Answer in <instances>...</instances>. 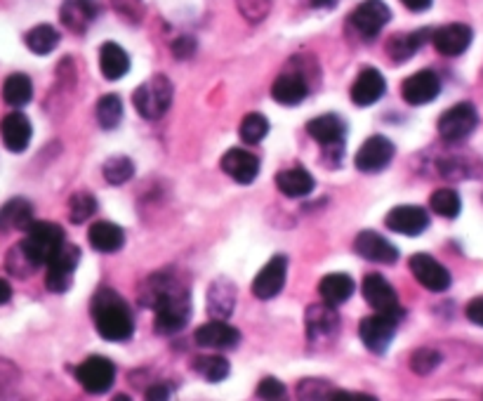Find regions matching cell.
<instances>
[{"mask_svg":"<svg viewBox=\"0 0 483 401\" xmlns=\"http://www.w3.org/2000/svg\"><path fill=\"white\" fill-rule=\"evenodd\" d=\"M394 154H397V149H394L391 140H387L385 135H373L363 142L354 163L361 173H382L391 163Z\"/></svg>","mask_w":483,"mask_h":401,"instance_id":"8fae6325","label":"cell"},{"mask_svg":"<svg viewBox=\"0 0 483 401\" xmlns=\"http://www.w3.org/2000/svg\"><path fill=\"white\" fill-rule=\"evenodd\" d=\"M167 395L170 392H167L166 385H154V387L146 390V399H167Z\"/></svg>","mask_w":483,"mask_h":401,"instance_id":"816d5d0a","label":"cell"},{"mask_svg":"<svg viewBox=\"0 0 483 401\" xmlns=\"http://www.w3.org/2000/svg\"><path fill=\"white\" fill-rule=\"evenodd\" d=\"M363 297L366 303L377 312V315L391 316V319H403V307L398 305L397 291L391 288L389 281L382 274H368L363 279Z\"/></svg>","mask_w":483,"mask_h":401,"instance_id":"52a82bcc","label":"cell"},{"mask_svg":"<svg viewBox=\"0 0 483 401\" xmlns=\"http://www.w3.org/2000/svg\"><path fill=\"white\" fill-rule=\"evenodd\" d=\"M154 328L161 336H175L189 324L191 319V300L182 288H175V291L167 293L161 303L154 307Z\"/></svg>","mask_w":483,"mask_h":401,"instance_id":"3957f363","label":"cell"},{"mask_svg":"<svg viewBox=\"0 0 483 401\" xmlns=\"http://www.w3.org/2000/svg\"><path fill=\"white\" fill-rule=\"evenodd\" d=\"M259 399H283L286 396V385L277 378H265L257 385Z\"/></svg>","mask_w":483,"mask_h":401,"instance_id":"f6af8a7d","label":"cell"},{"mask_svg":"<svg viewBox=\"0 0 483 401\" xmlns=\"http://www.w3.org/2000/svg\"><path fill=\"white\" fill-rule=\"evenodd\" d=\"M114 7L121 12L123 17L130 19V22H139L142 15H145V5H142V0H114Z\"/></svg>","mask_w":483,"mask_h":401,"instance_id":"bcb514c9","label":"cell"},{"mask_svg":"<svg viewBox=\"0 0 483 401\" xmlns=\"http://www.w3.org/2000/svg\"><path fill=\"white\" fill-rule=\"evenodd\" d=\"M75 378L90 395H104L114 387L116 366L106 356H90L75 368Z\"/></svg>","mask_w":483,"mask_h":401,"instance_id":"9c48e42d","label":"cell"},{"mask_svg":"<svg viewBox=\"0 0 483 401\" xmlns=\"http://www.w3.org/2000/svg\"><path fill=\"white\" fill-rule=\"evenodd\" d=\"M474 31L467 24H446L441 29H437L432 34V43L438 53L446 57H460L462 53H467V47L472 45Z\"/></svg>","mask_w":483,"mask_h":401,"instance_id":"2e32d148","label":"cell"},{"mask_svg":"<svg viewBox=\"0 0 483 401\" xmlns=\"http://www.w3.org/2000/svg\"><path fill=\"white\" fill-rule=\"evenodd\" d=\"M7 269H10V274L19 276V279H29L31 272H35V265L29 260V256L24 253L22 246H15V248L7 253Z\"/></svg>","mask_w":483,"mask_h":401,"instance_id":"7bdbcfd3","label":"cell"},{"mask_svg":"<svg viewBox=\"0 0 483 401\" xmlns=\"http://www.w3.org/2000/svg\"><path fill=\"white\" fill-rule=\"evenodd\" d=\"M314 185H317V182H314V177H311L305 168H288L277 173L278 192L290 198L307 196V194L314 192Z\"/></svg>","mask_w":483,"mask_h":401,"instance_id":"1f68e13d","label":"cell"},{"mask_svg":"<svg viewBox=\"0 0 483 401\" xmlns=\"http://www.w3.org/2000/svg\"><path fill=\"white\" fill-rule=\"evenodd\" d=\"M31 133H34V130H31V121L24 116L22 111H12V114H7V116L3 118V123H0L3 145L15 154L26 152V146H29L31 142Z\"/></svg>","mask_w":483,"mask_h":401,"instance_id":"7402d4cb","label":"cell"},{"mask_svg":"<svg viewBox=\"0 0 483 401\" xmlns=\"http://www.w3.org/2000/svg\"><path fill=\"white\" fill-rule=\"evenodd\" d=\"M194 368L198 371V376H201V378L210 380V383H219V380H225L231 371L229 361H226L225 356H219V355L198 356V359L194 361Z\"/></svg>","mask_w":483,"mask_h":401,"instance_id":"8d00e7d4","label":"cell"},{"mask_svg":"<svg viewBox=\"0 0 483 401\" xmlns=\"http://www.w3.org/2000/svg\"><path fill=\"white\" fill-rule=\"evenodd\" d=\"M339 328V316L335 312L333 305L321 303V305H311L307 309V336L309 340H323V337L335 336V331Z\"/></svg>","mask_w":483,"mask_h":401,"instance_id":"cb8c5ba5","label":"cell"},{"mask_svg":"<svg viewBox=\"0 0 483 401\" xmlns=\"http://www.w3.org/2000/svg\"><path fill=\"white\" fill-rule=\"evenodd\" d=\"M354 250H357V256H361L363 260L377 262V265H394L398 260V248L394 244L382 236L377 232H361L354 241Z\"/></svg>","mask_w":483,"mask_h":401,"instance_id":"e0dca14e","label":"cell"},{"mask_svg":"<svg viewBox=\"0 0 483 401\" xmlns=\"http://www.w3.org/2000/svg\"><path fill=\"white\" fill-rule=\"evenodd\" d=\"M330 399H347V401H373L375 396L358 395V392H333Z\"/></svg>","mask_w":483,"mask_h":401,"instance_id":"681fc988","label":"cell"},{"mask_svg":"<svg viewBox=\"0 0 483 401\" xmlns=\"http://www.w3.org/2000/svg\"><path fill=\"white\" fill-rule=\"evenodd\" d=\"M478 125V111L477 106L469 102L450 106L448 111H443L438 118V135L446 142H460L477 130Z\"/></svg>","mask_w":483,"mask_h":401,"instance_id":"8992f818","label":"cell"},{"mask_svg":"<svg viewBox=\"0 0 483 401\" xmlns=\"http://www.w3.org/2000/svg\"><path fill=\"white\" fill-rule=\"evenodd\" d=\"M401 3L408 7L410 12H425V10H429V7H432L434 0H401Z\"/></svg>","mask_w":483,"mask_h":401,"instance_id":"f907efd6","label":"cell"},{"mask_svg":"<svg viewBox=\"0 0 483 401\" xmlns=\"http://www.w3.org/2000/svg\"><path fill=\"white\" fill-rule=\"evenodd\" d=\"M133 105L142 118L156 121L173 105V83L166 76H154L135 90Z\"/></svg>","mask_w":483,"mask_h":401,"instance_id":"277c9868","label":"cell"},{"mask_svg":"<svg viewBox=\"0 0 483 401\" xmlns=\"http://www.w3.org/2000/svg\"><path fill=\"white\" fill-rule=\"evenodd\" d=\"M236 5L243 17L253 24L262 22L271 10L269 0H236Z\"/></svg>","mask_w":483,"mask_h":401,"instance_id":"ee69618b","label":"cell"},{"mask_svg":"<svg viewBox=\"0 0 483 401\" xmlns=\"http://www.w3.org/2000/svg\"><path fill=\"white\" fill-rule=\"evenodd\" d=\"M309 95V81L305 78L302 69L283 71L281 76L271 85V97L283 106H295Z\"/></svg>","mask_w":483,"mask_h":401,"instance_id":"ac0fdd59","label":"cell"},{"mask_svg":"<svg viewBox=\"0 0 483 401\" xmlns=\"http://www.w3.org/2000/svg\"><path fill=\"white\" fill-rule=\"evenodd\" d=\"M95 210H97V198L90 192H75L69 198V217L74 225H83L86 220H90Z\"/></svg>","mask_w":483,"mask_h":401,"instance_id":"60d3db41","label":"cell"},{"mask_svg":"<svg viewBox=\"0 0 483 401\" xmlns=\"http://www.w3.org/2000/svg\"><path fill=\"white\" fill-rule=\"evenodd\" d=\"M238 340H241V333L225 319L207 321L196 331V343L206 349H231L236 347Z\"/></svg>","mask_w":483,"mask_h":401,"instance_id":"44dd1931","label":"cell"},{"mask_svg":"<svg viewBox=\"0 0 483 401\" xmlns=\"http://www.w3.org/2000/svg\"><path fill=\"white\" fill-rule=\"evenodd\" d=\"M307 133L321 146H342L347 137V125L337 114H323L307 123Z\"/></svg>","mask_w":483,"mask_h":401,"instance_id":"603a6c76","label":"cell"},{"mask_svg":"<svg viewBox=\"0 0 483 401\" xmlns=\"http://www.w3.org/2000/svg\"><path fill=\"white\" fill-rule=\"evenodd\" d=\"M194 53H196V41L191 38V35H182L179 41H175L173 55L177 59H189V57H194Z\"/></svg>","mask_w":483,"mask_h":401,"instance_id":"7dc6e473","label":"cell"},{"mask_svg":"<svg viewBox=\"0 0 483 401\" xmlns=\"http://www.w3.org/2000/svg\"><path fill=\"white\" fill-rule=\"evenodd\" d=\"M93 312L95 328L104 340L111 343H123L127 337H133L135 319L130 312V305L111 288H99L90 305Z\"/></svg>","mask_w":483,"mask_h":401,"instance_id":"6da1fadb","label":"cell"},{"mask_svg":"<svg viewBox=\"0 0 483 401\" xmlns=\"http://www.w3.org/2000/svg\"><path fill=\"white\" fill-rule=\"evenodd\" d=\"M222 170L229 175L231 180H236L238 185H253L255 177L259 175V158L255 154H250L247 149L234 146L222 156L219 161Z\"/></svg>","mask_w":483,"mask_h":401,"instance_id":"d6986e66","label":"cell"},{"mask_svg":"<svg viewBox=\"0 0 483 401\" xmlns=\"http://www.w3.org/2000/svg\"><path fill=\"white\" fill-rule=\"evenodd\" d=\"M309 3L314 7H335L339 3V0H309Z\"/></svg>","mask_w":483,"mask_h":401,"instance_id":"db71d44e","label":"cell"},{"mask_svg":"<svg viewBox=\"0 0 483 401\" xmlns=\"http://www.w3.org/2000/svg\"><path fill=\"white\" fill-rule=\"evenodd\" d=\"M354 279L347 276V274H328L323 276L321 284H318V293H321L323 303L333 305V307H339L345 305L351 296H354Z\"/></svg>","mask_w":483,"mask_h":401,"instance_id":"4dcf8cb0","label":"cell"},{"mask_svg":"<svg viewBox=\"0 0 483 401\" xmlns=\"http://www.w3.org/2000/svg\"><path fill=\"white\" fill-rule=\"evenodd\" d=\"M429 38H432V31L429 29L391 35L389 43H387V55H389L394 62H406V59L413 57V55L418 53Z\"/></svg>","mask_w":483,"mask_h":401,"instance_id":"4316f807","label":"cell"},{"mask_svg":"<svg viewBox=\"0 0 483 401\" xmlns=\"http://www.w3.org/2000/svg\"><path fill=\"white\" fill-rule=\"evenodd\" d=\"M387 93V81L380 71L373 66H366L357 76L354 85H351V102L357 106H370L375 102H380L382 95Z\"/></svg>","mask_w":483,"mask_h":401,"instance_id":"ffe728a7","label":"cell"},{"mask_svg":"<svg viewBox=\"0 0 483 401\" xmlns=\"http://www.w3.org/2000/svg\"><path fill=\"white\" fill-rule=\"evenodd\" d=\"M177 286L179 284L175 281V276H170V274L166 272L154 274V276H149V279L145 281V286H142V291H139V303L145 305V307L154 309L156 305L161 303L167 293L175 291Z\"/></svg>","mask_w":483,"mask_h":401,"instance_id":"d6a6232c","label":"cell"},{"mask_svg":"<svg viewBox=\"0 0 483 401\" xmlns=\"http://www.w3.org/2000/svg\"><path fill=\"white\" fill-rule=\"evenodd\" d=\"M99 69L106 81H118L130 71V57L118 43H104L99 50Z\"/></svg>","mask_w":483,"mask_h":401,"instance_id":"f1b7e54d","label":"cell"},{"mask_svg":"<svg viewBox=\"0 0 483 401\" xmlns=\"http://www.w3.org/2000/svg\"><path fill=\"white\" fill-rule=\"evenodd\" d=\"M34 97V83L26 74H12L3 83V99L10 106H26Z\"/></svg>","mask_w":483,"mask_h":401,"instance_id":"e575fe53","label":"cell"},{"mask_svg":"<svg viewBox=\"0 0 483 401\" xmlns=\"http://www.w3.org/2000/svg\"><path fill=\"white\" fill-rule=\"evenodd\" d=\"M397 319H391V316L385 315H373L366 316L358 326V336H361L363 345L375 352V355H385L387 347L394 340V333H397Z\"/></svg>","mask_w":483,"mask_h":401,"instance_id":"7c38bea8","label":"cell"},{"mask_svg":"<svg viewBox=\"0 0 483 401\" xmlns=\"http://www.w3.org/2000/svg\"><path fill=\"white\" fill-rule=\"evenodd\" d=\"M87 239H90V246L95 250H99V253H116V250H121L123 244H126V232L118 225H114V222L99 220L90 227Z\"/></svg>","mask_w":483,"mask_h":401,"instance_id":"83f0119b","label":"cell"},{"mask_svg":"<svg viewBox=\"0 0 483 401\" xmlns=\"http://www.w3.org/2000/svg\"><path fill=\"white\" fill-rule=\"evenodd\" d=\"M441 364V355L432 347H420L415 349L413 356H410V368H413L415 376H429L434 373Z\"/></svg>","mask_w":483,"mask_h":401,"instance_id":"b9f144b4","label":"cell"},{"mask_svg":"<svg viewBox=\"0 0 483 401\" xmlns=\"http://www.w3.org/2000/svg\"><path fill=\"white\" fill-rule=\"evenodd\" d=\"M429 206L437 216L446 217V220H455V217L460 216L462 210V201L460 194L450 189V186H443V189H437L429 198Z\"/></svg>","mask_w":483,"mask_h":401,"instance_id":"d590c367","label":"cell"},{"mask_svg":"<svg viewBox=\"0 0 483 401\" xmlns=\"http://www.w3.org/2000/svg\"><path fill=\"white\" fill-rule=\"evenodd\" d=\"M97 15L99 5L95 0H64L62 12H59L64 26L75 34H83L97 19Z\"/></svg>","mask_w":483,"mask_h":401,"instance_id":"d4e9b609","label":"cell"},{"mask_svg":"<svg viewBox=\"0 0 483 401\" xmlns=\"http://www.w3.org/2000/svg\"><path fill=\"white\" fill-rule=\"evenodd\" d=\"M465 315H467V319L472 321V324L483 326V297H474V300H469Z\"/></svg>","mask_w":483,"mask_h":401,"instance_id":"c3c4849f","label":"cell"},{"mask_svg":"<svg viewBox=\"0 0 483 401\" xmlns=\"http://www.w3.org/2000/svg\"><path fill=\"white\" fill-rule=\"evenodd\" d=\"M19 246H22L24 253L29 256V260L34 262L35 267H41V265H47L59 253V248L64 246V232L59 225L34 220Z\"/></svg>","mask_w":483,"mask_h":401,"instance_id":"7a4b0ae2","label":"cell"},{"mask_svg":"<svg viewBox=\"0 0 483 401\" xmlns=\"http://www.w3.org/2000/svg\"><path fill=\"white\" fill-rule=\"evenodd\" d=\"M81 262V250L75 246L64 244L59 248V253L47 262V274H45V286L47 291L52 293H66L74 284V272Z\"/></svg>","mask_w":483,"mask_h":401,"instance_id":"ba28073f","label":"cell"},{"mask_svg":"<svg viewBox=\"0 0 483 401\" xmlns=\"http://www.w3.org/2000/svg\"><path fill=\"white\" fill-rule=\"evenodd\" d=\"M102 173H104V180L109 182V185L121 186V185H126L127 180H133L135 163L127 156H111V158H106V163H104Z\"/></svg>","mask_w":483,"mask_h":401,"instance_id":"74e56055","label":"cell"},{"mask_svg":"<svg viewBox=\"0 0 483 401\" xmlns=\"http://www.w3.org/2000/svg\"><path fill=\"white\" fill-rule=\"evenodd\" d=\"M123 118V102L118 95H104L97 102V121L102 128L114 130Z\"/></svg>","mask_w":483,"mask_h":401,"instance_id":"f35d334b","label":"cell"},{"mask_svg":"<svg viewBox=\"0 0 483 401\" xmlns=\"http://www.w3.org/2000/svg\"><path fill=\"white\" fill-rule=\"evenodd\" d=\"M269 133V121L262 114H247L241 121V128H238V135L246 145H257L262 142Z\"/></svg>","mask_w":483,"mask_h":401,"instance_id":"ab89813d","label":"cell"},{"mask_svg":"<svg viewBox=\"0 0 483 401\" xmlns=\"http://www.w3.org/2000/svg\"><path fill=\"white\" fill-rule=\"evenodd\" d=\"M441 93V78L434 74L432 69H422L418 74H413L410 78H406L401 85L403 99L408 102L410 106H422L429 105Z\"/></svg>","mask_w":483,"mask_h":401,"instance_id":"5bb4252c","label":"cell"},{"mask_svg":"<svg viewBox=\"0 0 483 401\" xmlns=\"http://www.w3.org/2000/svg\"><path fill=\"white\" fill-rule=\"evenodd\" d=\"M12 297V286L5 279H0V305L10 303Z\"/></svg>","mask_w":483,"mask_h":401,"instance_id":"f5cc1de1","label":"cell"},{"mask_svg":"<svg viewBox=\"0 0 483 401\" xmlns=\"http://www.w3.org/2000/svg\"><path fill=\"white\" fill-rule=\"evenodd\" d=\"M286 274H288V260L283 256H274L255 276L253 296L257 300L277 297L283 291V286H286Z\"/></svg>","mask_w":483,"mask_h":401,"instance_id":"4fadbf2b","label":"cell"},{"mask_svg":"<svg viewBox=\"0 0 483 401\" xmlns=\"http://www.w3.org/2000/svg\"><path fill=\"white\" fill-rule=\"evenodd\" d=\"M410 272L418 279V284L425 286L427 291L432 293H443L450 288V272L443 267L441 262L434 260L432 256H427V253H415L408 262Z\"/></svg>","mask_w":483,"mask_h":401,"instance_id":"30bf717a","label":"cell"},{"mask_svg":"<svg viewBox=\"0 0 483 401\" xmlns=\"http://www.w3.org/2000/svg\"><path fill=\"white\" fill-rule=\"evenodd\" d=\"M34 222V206L26 198H12L0 208V232H26Z\"/></svg>","mask_w":483,"mask_h":401,"instance_id":"484cf974","label":"cell"},{"mask_svg":"<svg viewBox=\"0 0 483 401\" xmlns=\"http://www.w3.org/2000/svg\"><path fill=\"white\" fill-rule=\"evenodd\" d=\"M385 225L403 236H420L429 227V216L420 206H397L387 213Z\"/></svg>","mask_w":483,"mask_h":401,"instance_id":"9a60e30c","label":"cell"},{"mask_svg":"<svg viewBox=\"0 0 483 401\" xmlns=\"http://www.w3.org/2000/svg\"><path fill=\"white\" fill-rule=\"evenodd\" d=\"M59 41H62V35L50 24H38V26H34L29 34L24 35V43H26V47L34 55H50L59 45Z\"/></svg>","mask_w":483,"mask_h":401,"instance_id":"836d02e7","label":"cell"},{"mask_svg":"<svg viewBox=\"0 0 483 401\" xmlns=\"http://www.w3.org/2000/svg\"><path fill=\"white\" fill-rule=\"evenodd\" d=\"M234 305H236V288H234V284L226 279L215 281L210 286V293H207V312L215 319H226L234 312Z\"/></svg>","mask_w":483,"mask_h":401,"instance_id":"f546056e","label":"cell"},{"mask_svg":"<svg viewBox=\"0 0 483 401\" xmlns=\"http://www.w3.org/2000/svg\"><path fill=\"white\" fill-rule=\"evenodd\" d=\"M391 19V10L382 0H363L347 19V26L361 41H373Z\"/></svg>","mask_w":483,"mask_h":401,"instance_id":"5b68a950","label":"cell"}]
</instances>
